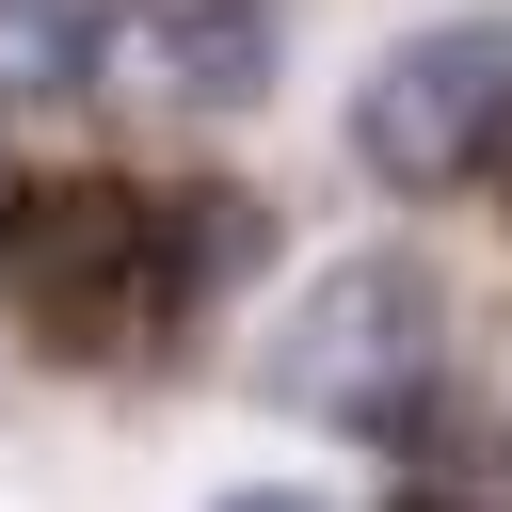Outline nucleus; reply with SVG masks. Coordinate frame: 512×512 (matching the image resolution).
Listing matches in <instances>:
<instances>
[{
    "label": "nucleus",
    "mask_w": 512,
    "mask_h": 512,
    "mask_svg": "<svg viewBox=\"0 0 512 512\" xmlns=\"http://www.w3.org/2000/svg\"><path fill=\"white\" fill-rule=\"evenodd\" d=\"M352 160H368L384 192H464V176H496V160H512V16H448V32L384 48L368 96H352Z\"/></svg>",
    "instance_id": "obj_3"
},
{
    "label": "nucleus",
    "mask_w": 512,
    "mask_h": 512,
    "mask_svg": "<svg viewBox=\"0 0 512 512\" xmlns=\"http://www.w3.org/2000/svg\"><path fill=\"white\" fill-rule=\"evenodd\" d=\"M224 512H320V496H272V480H256V496H224Z\"/></svg>",
    "instance_id": "obj_6"
},
{
    "label": "nucleus",
    "mask_w": 512,
    "mask_h": 512,
    "mask_svg": "<svg viewBox=\"0 0 512 512\" xmlns=\"http://www.w3.org/2000/svg\"><path fill=\"white\" fill-rule=\"evenodd\" d=\"M432 352H448V304L416 256H336L288 336H272V400L288 416H336V432H400L432 400Z\"/></svg>",
    "instance_id": "obj_2"
},
{
    "label": "nucleus",
    "mask_w": 512,
    "mask_h": 512,
    "mask_svg": "<svg viewBox=\"0 0 512 512\" xmlns=\"http://www.w3.org/2000/svg\"><path fill=\"white\" fill-rule=\"evenodd\" d=\"M96 80V0H0V112H48Z\"/></svg>",
    "instance_id": "obj_5"
},
{
    "label": "nucleus",
    "mask_w": 512,
    "mask_h": 512,
    "mask_svg": "<svg viewBox=\"0 0 512 512\" xmlns=\"http://www.w3.org/2000/svg\"><path fill=\"white\" fill-rule=\"evenodd\" d=\"M144 64H160V96H192V112H256L272 64H288V16H272V0H160V16H144Z\"/></svg>",
    "instance_id": "obj_4"
},
{
    "label": "nucleus",
    "mask_w": 512,
    "mask_h": 512,
    "mask_svg": "<svg viewBox=\"0 0 512 512\" xmlns=\"http://www.w3.org/2000/svg\"><path fill=\"white\" fill-rule=\"evenodd\" d=\"M0 304H16L48 352H80V368H128V352H160V336L192 320V288H176V256H160V208H144L128 176H48V192H16V208H0Z\"/></svg>",
    "instance_id": "obj_1"
}]
</instances>
